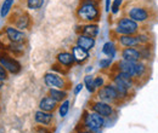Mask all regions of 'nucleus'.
Wrapping results in <instances>:
<instances>
[{
	"mask_svg": "<svg viewBox=\"0 0 158 133\" xmlns=\"http://www.w3.org/2000/svg\"><path fill=\"white\" fill-rule=\"evenodd\" d=\"M122 12L123 16L147 27L158 22V9L152 0H127L122 5Z\"/></svg>",
	"mask_w": 158,
	"mask_h": 133,
	"instance_id": "obj_1",
	"label": "nucleus"
},
{
	"mask_svg": "<svg viewBox=\"0 0 158 133\" xmlns=\"http://www.w3.org/2000/svg\"><path fill=\"white\" fill-rule=\"evenodd\" d=\"M111 70H116V72H122L125 73L128 75H130L136 84V87L143 86L151 77L152 74V67L150 63L143 62V61H139V62H130V61H124L120 59L118 62H116L113 64V67L111 68Z\"/></svg>",
	"mask_w": 158,
	"mask_h": 133,
	"instance_id": "obj_2",
	"label": "nucleus"
},
{
	"mask_svg": "<svg viewBox=\"0 0 158 133\" xmlns=\"http://www.w3.org/2000/svg\"><path fill=\"white\" fill-rule=\"evenodd\" d=\"M76 17L83 24L98 23L101 18L100 0H80L76 10Z\"/></svg>",
	"mask_w": 158,
	"mask_h": 133,
	"instance_id": "obj_3",
	"label": "nucleus"
},
{
	"mask_svg": "<svg viewBox=\"0 0 158 133\" xmlns=\"http://www.w3.org/2000/svg\"><path fill=\"white\" fill-rule=\"evenodd\" d=\"M146 30H151V27L140 24L138 22H135L134 19L129 18L127 16H120L116 23H114V28L112 29V34L113 38L118 37V35H135L139 33L146 32ZM112 38V39H113Z\"/></svg>",
	"mask_w": 158,
	"mask_h": 133,
	"instance_id": "obj_4",
	"label": "nucleus"
},
{
	"mask_svg": "<svg viewBox=\"0 0 158 133\" xmlns=\"http://www.w3.org/2000/svg\"><path fill=\"white\" fill-rule=\"evenodd\" d=\"M81 121L83 130H86L91 133H101V130L105 125V117L89 109L84 111Z\"/></svg>",
	"mask_w": 158,
	"mask_h": 133,
	"instance_id": "obj_5",
	"label": "nucleus"
},
{
	"mask_svg": "<svg viewBox=\"0 0 158 133\" xmlns=\"http://www.w3.org/2000/svg\"><path fill=\"white\" fill-rule=\"evenodd\" d=\"M95 98L102 100V102H106L108 104H112V105H116V107H120L122 103L119 100L118 92H117V88L114 86L113 82H107L105 86H102L101 88H99L96 92H95Z\"/></svg>",
	"mask_w": 158,
	"mask_h": 133,
	"instance_id": "obj_6",
	"label": "nucleus"
},
{
	"mask_svg": "<svg viewBox=\"0 0 158 133\" xmlns=\"http://www.w3.org/2000/svg\"><path fill=\"white\" fill-rule=\"evenodd\" d=\"M44 82L49 88H59L68 91L72 88V82L66 75H61L55 72L46 73L44 75Z\"/></svg>",
	"mask_w": 158,
	"mask_h": 133,
	"instance_id": "obj_7",
	"label": "nucleus"
},
{
	"mask_svg": "<svg viewBox=\"0 0 158 133\" xmlns=\"http://www.w3.org/2000/svg\"><path fill=\"white\" fill-rule=\"evenodd\" d=\"M88 109L91 110V111H95L99 115H101L102 117L107 119V117H111L113 116L116 113V109L112 104H108L106 102H102L96 98H91L88 103Z\"/></svg>",
	"mask_w": 158,
	"mask_h": 133,
	"instance_id": "obj_8",
	"label": "nucleus"
},
{
	"mask_svg": "<svg viewBox=\"0 0 158 133\" xmlns=\"http://www.w3.org/2000/svg\"><path fill=\"white\" fill-rule=\"evenodd\" d=\"M0 64L7 70L9 74H19L22 69L21 63L6 50H0Z\"/></svg>",
	"mask_w": 158,
	"mask_h": 133,
	"instance_id": "obj_9",
	"label": "nucleus"
},
{
	"mask_svg": "<svg viewBox=\"0 0 158 133\" xmlns=\"http://www.w3.org/2000/svg\"><path fill=\"white\" fill-rule=\"evenodd\" d=\"M11 18H12L10 19L11 25L16 27L17 29H20L22 32L29 29L31 25H32V18H31V16L28 15V12H26L23 10L20 11V12H17V14H14V16Z\"/></svg>",
	"mask_w": 158,
	"mask_h": 133,
	"instance_id": "obj_10",
	"label": "nucleus"
},
{
	"mask_svg": "<svg viewBox=\"0 0 158 133\" xmlns=\"http://www.w3.org/2000/svg\"><path fill=\"white\" fill-rule=\"evenodd\" d=\"M2 33L5 34V38L7 39L9 42H21V44H26V41H27L26 33L20 30V29H17L16 27H14V25H11V24L4 27Z\"/></svg>",
	"mask_w": 158,
	"mask_h": 133,
	"instance_id": "obj_11",
	"label": "nucleus"
},
{
	"mask_svg": "<svg viewBox=\"0 0 158 133\" xmlns=\"http://www.w3.org/2000/svg\"><path fill=\"white\" fill-rule=\"evenodd\" d=\"M78 35H86L91 38H96L99 34V25L98 23H85L77 27Z\"/></svg>",
	"mask_w": 158,
	"mask_h": 133,
	"instance_id": "obj_12",
	"label": "nucleus"
},
{
	"mask_svg": "<svg viewBox=\"0 0 158 133\" xmlns=\"http://www.w3.org/2000/svg\"><path fill=\"white\" fill-rule=\"evenodd\" d=\"M59 102L51 98L50 96L43 97L39 102V109L46 113H54L56 109H59Z\"/></svg>",
	"mask_w": 158,
	"mask_h": 133,
	"instance_id": "obj_13",
	"label": "nucleus"
},
{
	"mask_svg": "<svg viewBox=\"0 0 158 133\" xmlns=\"http://www.w3.org/2000/svg\"><path fill=\"white\" fill-rule=\"evenodd\" d=\"M120 57L124 61L139 62L141 61V53L139 47H125V49H120Z\"/></svg>",
	"mask_w": 158,
	"mask_h": 133,
	"instance_id": "obj_14",
	"label": "nucleus"
},
{
	"mask_svg": "<svg viewBox=\"0 0 158 133\" xmlns=\"http://www.w3.org/2000/svg\"><path fill=\"white\" fill-rule=\"evenodd\" d=\"M56 62L61 64L62 67L67 68V69H71L74 64H76V61L74 57L72 55V52H67V51H62L56 55Z\"/></svg>",
	"mask_w": 158,
	"mask_h": 133,
	"instance_id": "obj_15",
	"label": "nucleus"
},
{
	"mask_svg": "<svg viewBox=\"0 0 158 133\" xmlns=\"http://www.w3.org/2000/svg\"><path fill=\"white\" fill-rule=\"evenodd\" d=\"M71 52H72V55H73L74 61H76V63H77V64H84V63L90 58V53H89V51H86V50H84V49L79 47L78 45L72 46Z\"/></svg>",
	"mask_w": 158,
	"mask_h": 133,
	"instance_id": "obj_16",
	"label": "nucleus"
},
{
	"mask_svg": "<svg viewBox=\"0 0 158 133\" xmlns=\"http://www.w3.org/2000/svg\"><path fill=\"white\" fill-rule=\"evenodd\" d=\"M34 120L37 123L43 126H50L54 122V113H46L43 110H37L34 114Z\"/></svg>",
	"mask_w": 158,
	"mask_h": 133,
	"instance_id": "obj_17",
	"label": "nucleus"
},
{
	"mask_svg": "<svg viewBox=\"0 0 158 133\" xmlns=\"http://www.w3.org/2000/svg\"><path fill=\"white\" fill-rule=\"evenodd\" d=\"M76 45H78L79 47H81L86 51H90L95 46V38L86 37V35H78L77 40H76Z\"/></svg>",
	"mask_w": 158,
	"mask_h": 133,
	"instance_id": "obj_18",
	"label": "nucleus"
},
{
	"mask_svg": "<svg viewBox=\"0 0 158 133\" xmlns=\"http://www.w3.org/2000/svg\"><path fill=\"white\" fill-rule=\"evenodd\" d=\"M24 49H26V44H21V42H9L5 46V50L15 57H21L24 53Z\"/></svg>",
	"mask_w": 158,
	"mask_h": 133,
	"instance_id": "obj_19",
	"label": "nucleus"
},
{
	"mask_svg": "<svg viewBox=\"0 0 158 133\" xmlns=\"http://www.w3.org/2000/svg\"><path fill=\"white\" fill-rule=\"evenodd\" d=\"M138 47L140 50V53H141V61L151 63V61L153 59V45L152 44L141 45V46H138Z\"/></svg>",
	"mask_w": 158,
	"mask_h": 133,
	"instance_id": "obj_20",
	"label": "nucleus"
},
{
	"mask_svg": "<svg viewBox=\"0 0 158 133\" xmlns=\"http://www.w3.org/2000/svg\"><path fill=\"white\" fill-rule=\"evenodd\" d=\"M48 96H50L51 98H54L55 100H57L59 103H62L63 100L67 99V91L64 90H59V88H49V92H48Z\"/></svg>",
	"mask_w": 158,
	"mask_h": 133,
	"instance_id": "obj_21",
	"label": "nucleus"
},
{
	"mask_svg": "<svg viewBox=\"0 0 158 133\" xmlns=\"http://www.w3.org/2000/svg\"><path fill=\"white\" fill-rule=\"evenodd\" d=\"M117 44L114 41H108L103 45L102 47V53L106 55L108 58H113L116 56V52H117Z\"/></svg>",
	"mask_w": 158,
	"mask_h": 133,
	"instance_id": "obj_22",
	"label": "nucleus"
},
{
	"mask_svg": "<svg viewBox=\"0 0 158 133\" xmlns=\"http://www.w3.org/2000/svg\"><path fill=\"white\" fill-rule=\"evenodd\" d=\"M12 5H14V0H4L2 5H1V10H0V16L2 18H5L9 15Z\"/></svg>",
	"mask_w": 158,
	"mask_h": 133,
	"instance_id": "obj_23",
	"label": "nucleus"
},
{
	"mask_svg": "<svg viewBox=\"0 0 158 133\" xmlns=\"http://www.w3.org/2000/svg\"><path fill=\"white\" fill-rule=\"evenodd\" d=\"M84 86L86 87V90L90 92V93H95L96 92V88L94 86V76L93 75H86L84 77Z\"/></svg>",
	"mask_w": 158,
	"mask_h": 133,
	"instance_id": "obj_24",
	"label": "nucleus"
},
{
	"mask_svg": "<svg viewBox=\"0 0 158 133\" xmlns=\"http://www.w3.org/2000/svg\"><path fill=\"white\" fill-rule=\"evenodd\" d=\"M43 4L44 0H26V6L29 10H39Z\"/></svg>",
	"mask_w": 158,
	"mask_h": 133,
	"instance_id": "obj_25",
	"label": "nucleus"
},
{
	"mask_svg": "<svg viewBox=\"0 0 158 133\" xmlns=\"http://www.w3.org/2000/svg\"><path fill=\"white\" fill-rule=\"evenodd\" d=\"M68 110H69V100L66 99V100H63V102L60 104V107H59L60 116H61V117H64L66 115L68 114Z\"/></svg>",
	"mask_w": 158,
	"mask_h": 133,
	"instance_id": "obj_26",
	"label": "nucleus"
},
{
	"mask_svg": "<svg viewBox=\"0 0 158 133\" xmlns=\"http://www.w3.org/2000/svg\"><path fill=\"white\" fill-rule=\"evenodd\" d=\"M51 69H52V72H55V73H57V74H61V75H67V73H68V70H69V69L62 67L57 62H56L55 64H52Z\"/></svg>",
	"mask_w": 158,
	"mask_h": 133,
	"instance_id": "obj_27",
	"label": "nucleus"
},
{
	"mask_svg": "<svg viewBox=\"0 0 158 133\" xmlns=\"http://www.w3.org/2000/svg\"><path fill=\"white\" fill-rule=\"evenodd\" d=\"M106 84H107V82H106V79H105L103 75H98L94 77V86H95L96 90L101 88V87L105 86Z\"/></svg>",
	"mask_w": 158,
	"mask_h": 133,
	"instance_id": "obj_28",
	"label": "nucleus"
},
{
	"mask_svg": "<svg viewBox=\"0 0 158 133\" xmlns=\"http://www.w3.org/2000/svg\"><path fill=\"white\" fill-rule=\"evenodd\" d=\"M122 5H123V0H113L112 6H111V12L112 15H117L119 10H122Z\"/></svg>",
	"mask_w": 158,
	"mask_h": 133,
	"instance_id": "obj_29",
	"label": "nucleus"
},
{
	"mask_svg": "<svg viewBox=\"0 0 158 133\" xmlns=\"http://www.w3.org/2000/svg\"><path fill=\"white\" fill-rule=\"evenodd\" d=\"M99 64H100V68H101V69L106 70V69H108V68L112 67V58H103V59L100 61Z\"/></svg>",
	"mask_w": 158,
	"mask_h": 133,
	"instance_id": "obj_30",
	"label": "nucleus"
},
{
	"mask_svg": "<svg viewBox=\"0 0 158 133\" xmlns=\"http://www.w3.org/2000/svg\"><path fill=\"white\" fill-rule=\"evenodd\" d=\"M35 132L37 133H52V130L49 128V126H43L40 125L35 128Z\"/></svg>",
	"mask_w": 158,
	"mask_h": 133,
	"instance_id": "obj_31",
	"label": "nucleus"
},
{
	"mask_svg": "<svg viewBox=\"0 0 158 133\" xmlns=\"http://www.w3.org/2000/svg\"><path fill=\"white\" fill-rule=\"evenodd\" d=\"M0 79L2 80V81H5V80H7L9 79V73H7V70L0 64Z\"/></svg>",
	"mask_w": 158,
	"mask_h": 133,
	"instance_id": "obj_32",
	"label": "nucleus"
},
{
	"mask_svg": "<svg viewBox=\"0 0 158 133\" xmlns=\"http://www.w3.org/2000/svg\"><path fill=\"white\" fill-rule=\"evenodd\" d=\"M83 87H84V84H78V85H77V86L74 87V90H73V93L77 96L79 93V92L81 91V88H83Z\"/></svg>",
	"mask_w": 158,
	"mask_h": 133,
	"instance_id": "obj_33",
	"label": "nucleus"
},
{
	"mask_svg": "<svg viewBox=\"0 0 158 133\" xmlns=\"http://www.w3.org/2000/svg\"><path fill=\"white\" fill-rule=\"evenodd\" d=\"M110 4H111V0H106V11H107V12H108V11H110V9H111Z\"/></svg>",
	"mask_w": 158,
	"mask_h": 133,
	"instance_id": "obj_34",
	"label": "nucleus"
},
{
	"mask_svg": "<svg viewBox=\"0 0 158 133\" xmlns=\"http://www.w3.org/2000/svg\"><path fill=\"white\" fill-rule=\"evenodd\" d=\"M76 133H91V132H89V131H86V130H80V131H78V132H76Z\"/></svg>",
	"mask_w": 158,
	"mask_h": 133,
	"instance_id": "obj_35",
	"label": "nucleus"
},
{
	"mask_svg": "<svg viewBox=\"0 0 158 133\" xmlns=\"http://www.w3.org/2000/svg\"><path fill=\"white\" fill-rule=\"evenodd\" d=\"M2 87H4V81H2L1 79H0V90H1Z\"/></svg>",
	"mask_w": 158,
	"mask_h": 133,
	"instance_id": "obj_36",
	"label": "nucleus"
}]
</instances>
